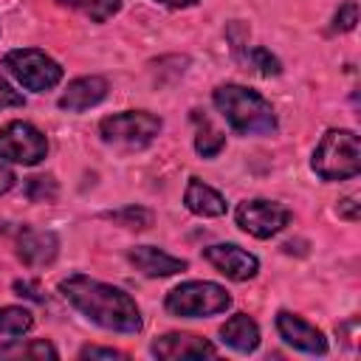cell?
Listing matches in <instances>:
<instances>
[{
	"label": "cell",
	"instance_id": "cell-1",
	"mask_svg": "<svg viewBox=\"0 0 361 361\" xmlns=\"http://www.w3.org/2000/svg\"><path fill=\"white\" fill-rule=\"evenodd\" d=\"M59 293L68 305H73L87 322H93L102 330L135 336L144 327L141 310L127 290L107 285V282H99L87 274L65 276L59 282Z\"/></svg>",
	"mask_w": 361,
	"mask_h": 361
},
{
	"label": "cell",
	"instance_id": "cell-2",
	"mask_svg": "<svg viewBox=\"0 0 361 361\" xmlns=\"http://www.w3.org/2000/svg\"><path fill=\"white\" fill-rule=\"evenodd\" d=\"M212 102L226 118V124L240 135H271L279 127L271 102L245 85L237 82L217 85L212 90Z\"/></svg>",
	"mask_w": 361,
	"mask_h": 361
},
{
	"label": "cell",
	"instance_id": "cell-3",
	"mask_svg": "<svg viewBox=\"0 0 361 361\" xmlns=\"http://www.w3.org/2000/svg\"><path fill=\"white\" fill-rule=\"evenodd\" d=\"M310 169L322 180H350L361 172V144L353 130H327L313 149Z\"/></svg>",
	"mask_w": 361,
	"mask_h": 361
},
{
	"label": "cell",
	"instance_id": "cell-4",
	"mask_svg": "<svg viewBox=\"0 0 361 361\" xmlns=\"http://www.w3.org/2000/svg\"><path fill=\"white\" fill-rule=\"evenodd\" d=\"M161 127H164V121L155 113H147V110H121V113L104 116L99 121V135L113 149L135 152V149L149 147L158 138Z\"/></svg>",
	"mask_w": 361,
	"mask_h": 361
},
{
	"label": "cell",
	"instance_id": "cell-5",
	"mask_svg": "<svg viewBox=\"0 0 361 361\" xmlns=\"http://www.w3.org/2000/svg\"><path fill=\"white\" fill-rule=\"evenodd\" d=\"M164 307H166V313H172L178 319H206V316L226 313L231 307V293L217 282L189 279V282L175 285L166 293Z\"/></svg>",
	"mask_w": 361,
	"mask_h": 361
},
{
	"label": "cell",
	"instance_id": "cell-6",
	"mask_svg": "<svg viewBox=\"0 0 361 361\" xmlns=\"http://www.w3.org/2000/svg\"><path fill=\"white\" fill-rule=\"evenodd\" d=\"M3 68L20 87L34 90V93L54 90L65 76L62 65L39 48H14V51H8L3 56Z\"/></svg>",
	"mask_w": 361,
	"mask_h": 361
},
{
	"label": "cell",
	"instance_id": "cell-7",
	"mask_svg": "<svg viewBox=\"0 0 361 361\" xmlns=\"http://www.w3.org/2000/svg\"><path fill=\"white\" fill-rule=\"evenodd\" d=\"M45 155H48V138L31 121L17 118L0 130V158L3 161L34 166V164L45 161Z\"/></svg>",
	"mask_w": 361,
	"mask_h": 361
},
{
	"label": "cell",
	"instance_id": "cell-8",
	"mask_svg": "<svg viewBox=\"0 0 361 361\" xmlns=\"http://www.w3.org/2000/svg\"><path fill=\"white\" fill-rule=\"evenodd\" d=\"M290 209L282 206L279 200H268V197H251V200H243L234 212V220L237 226L257 237V240H268L274 234H279L288 223H290Z\"/></svg>",
	"mask_w": 361,
	"mask_h": 361
},
{
	"label": "cell",
	"instance_id": "cell-9",
	"mask_svg": "<svg viewBox=\"0 0 361 361\" xmlns=\"http://www.w3.org/2000/svg\"><path fill=\"white\" fill-rule=\"evenodd\" d=\"M203 257L217 274H223L226 279H234V282H248L259 271V259L234 243L209 245V248H203Z\"/></svg>",
	"mask_w": 361,
	"mask_h": 361
},
{
	"label": "cell",
	"instance_id": "cell-10",
	"mask_svg": "<svg viewBox=\"0 0 361 361\" xmlns=\"http://www.w3.org/2000/svg\"><path fill=\"white\" fill-rule=\"evenodd\" d=\"M276 333L288 347H293L299 353H307V355H324L327 353V336L316 324L302 319L299 313L279 310L276 313Z\"/></svg>",
	"mask_w": 361,
	"mask_h": 361
},
{
	"label": "cell",
	"instance_id": "cell-11",
	"mask_svg": "<svg viewBox=\"0 0 361 361\" xmlns=\"http://www.w3.org/2000/svg\"><path fill=\"white\" fill-rule=\"evenodd\" d=\"M149 353L164 361H186V358H214L217 350L209 338L195 333H164L149 344Z\"/></svg>",
	"mask_w": 361,
	"mask_h": 361
},
{
	"label": "cell",
	"instance_id": "cell-12",
	"mask_svg": "<svg viewBox=\"0 0 361 361\" xmlns=\"http://www.w3.org/2000/svg\"><path fill=\"white\" fill-rule=\"evenodd\" d=\"M56 254H59V237L54 231L31 228V226H20L17 228V257L28 268L51 265L56 259Z\"/></svg>",
	"mask_w": 361,
	"mask_h": 361
},
{
	"label": "cell",
	"instance_id": "cell-13",
	"mask_svg": "<svg viewBox=\"0 0 361 361\" xmlns=\"http://www.w3.org/2000/svg\"><path fill=\"white\" fill-rule=\"evenodd\" d=\"M107 90H110L107 79L104 76H96V73L71 79L68 87H65V93L59 96V107L68 110V113H85V110L102 104L107 99Z\"/></svg>",
	"mask_w": 361,
	"mask_h": 361
},
{
	"label": "cell",
	"instance_id": "cell-14",
	"mask_svg": "<svg viewBox=\"0 0 361 361\" xmlns=\"http://www.w3.org/2000/svg\"><path fill=\"white\" fill-rule=\"evenodd\" d=\"M127 259L144 276H175V274H180V271L189 268L186 259L172 257V254H166V251H161L155 245H135V248L127 251Z\"/></svg>",
	"mask_w": 361,
	"mask_h": 361
},
{
	"label": "cell",
	"instance_id": "cell-15",
	"mask_svg": "<svg viewBox=\"0 0 361 361\" xmlns=\"http://www.w3.org/2000/svg\"><path fill=\"white\" fill-rule=\"evenodd\" d=\"M183 206L197 217H223L228 209L226 197L214 186L203 183L200 178H189V183L183 189Z\"/></svg>",
	"mask_w": 361,
	"mask_h": 361
},
{
	"label": "cell",
	"instance_id": "cell-16",
	"mask_svg": "<svg viewBox=\"0 0 361 361\" xmlns=\"http://www.w3.org/2000/svg\"><path fill=\"white\" fill-rule=\"evenodd\" d=\"M220 341L226 347H231L234 353L248 355V353H254L259 347V324L248 313H234L220 327Z\"/></svg>",
	"mask_w": 361,
	"mask_h": 361
},
{
	"label": "cell",
	"instance_id": "cell-17",
	"mask_svg": "<svg viewBox=\"0 0 361 361\" xmlns=\"http://www.w3.org/2000/svg\"><path fill=\"white\" fill-rule=\"evenodd\" d=\"M195 124H197V135H195V149H197V155H203V158H217L220 152H223V147H226V133L223 130H217L206 116H200L197 110H195Z\"/></svg>",
	"mask_w": 361,
	"mask_h": 361
},
{
	"label": "cell",
	"instance_id": "cell-18",
	"mask_svg": "<svg viewBox=\"0 0 361 361\" xmlns=\"http://www.w3.org/2000/svg\"><path fill=\"white\" fill-rule=\"evenodd\" d=\"M34 327V313L20 305L0 307V338H20Z\"/></svg>",
	"mask_w": 361,
	"mask_h": 361
},
{
	"label": "cell",
	"instance_id": "cell-19",
	"mask_svg": "<svg viewBox=\"0 0 361 361\" xmlns=\"http://www.w3.org/2000/svg\"><path fill=\"white\" fill-rule=\"evenodd\" d=\"M8 355H14V358H51V361L59 358L56 347L45 338H31L25 344L20 338H8V344L0 347V358H8Z\"/></svg>",
	"mask_w": 361,
	"mask_h": 361
},
{
	"label": "cell",
	"instance_id": "cell-20",
	"mask_svg": "<svg viewBox=\"0 0 361 361\" xmlns=\"http://www.w3.org/2000/svg\"><path fill=\"white\" fill-rule=\"evenodd\" d=\"M56 3L85 14L90 23H107L121 11V0H56Z\"/></svg>",
	"mask_w": 361,
	"mask_h": 361
},
{
	"label": "cell",
	"instance_id": "cell-21",
	"mask_svg": "<svg viewBox=\"0 0 361 361\" xmlns=\"http://www.w3.org/2000/svg\"><path fill=\"white\" fill-rule=\"evenodd\" d=\"M240 59L248 62V65H251L257 73H262V76H279V73H282V62H279L268 48H262V45L248 48Z\"/></svg>",
	"mask_w": 361,
	"mask_h": 361
},
{
	"label": "cell",
	"instance_id": "cell-22",
	"mask_svg": "<svg viewBox=\"0 0 361 361\" xmlns=\"http://www.w3.org/2000/svg\"><path fill=\"white\" fill-rule=\"evenodd\" d=\"M104 217L118 223V226H124V228H149L152 226V212L144 209V206H124V209L107 212Z\"/></svg>",
	"mask_w": 361,
	"mask_h": 361
},
{
	"label": "cell",
	"instance_id": "cell-23",
	"mask_svg": "<svg viewBox=\"0 0 361 361\" xmlns=\"http://www.w3.org/2000/svg\"><path fill=\"white\" fill-rule=\"evenodd\" d=\"M56 195H59V186L54 175H34L25 180V197L34 203H54Z\"/></svg>",
	"mask_w": 361,
	"mask_h": 361
},
{
	"label": "cell",
	"instance_id": "cell-24",
	"mask_svg": "<svg viewBox=\"0 0 361 361\" xmlns=\"http://www.w3.org/2000/svg\"><path fill=\"white\" fill-rule=\"evenodd\" d=\"M358 23V3L355 0H347L338 6V11L333 14V31H353Z\"/></svg>",
	"mask_w": 361,
	"mask_h": 361
},
{
	"label": "cell",
	"instance_id": "cell-25",
	"mask_svg": "<svg viewBox=\"0 0 361 361\" xmlns=\"http://www.w3.org/2000/svg\"><path fill=\"white\" fill-rule=\"evenodd\" d=\"M23 104H25V96L0 76V110H6V107H23Z\"/></svg>",
	"mask_w": 361,
	"mask_h": 361
},
{
	"label": "cell",
	"instance_id": "cell-26",
	"mask_svg": "<svg viewBox=\"0 0 361 361\" xmlns=\"http://www.w3.org/2000/svg\"><path fill=\"white\" fill-rule=\"evenodd\" d=\"M79 358H130L127 353H121V350H116V347H96V344H87V347H82L79 350Z\"/></svg>",
	"mask_w": 361,
	"mask_h": 361
},
{
	"label": "cell",
	"instance_id": "cell-27",
	"mask_svg": "<svg viewBox=\"0 0 361 361\" xmlns=\"http://www.w3.org/2000/svg\"><path fill=\"white\" fill-rule=\"evenodd\" d=\"M336 212H338V217H344V220L355 223V220H358V195H347L344 200H338Z\"/></svg>",
	"mask_w": 361,
	"mask_h": 361
},
{
	"label": "cell",
	"instance_id": "cell-28",
	"mask_svg": "<svg viewBox=\"0 0 361 361\" xmlns=\"http://www.w3.org/2000/svg\"><path fill=\"white\" fill-rule=\"evenodd\" d=\"M14 290H17L20 296H25V299H34V302H45V296H42L39 285H37V282H31V279H17V282H14Z\"/></svg>",
	"mask_w": 361,
	"mask_h": 361
},
{
	"label": "cell",
	"instance_id": "cell-29",
	"mask_svg": "<svg viewBox=\"0 0 361 361\" xmlns=\"http://www.w3.org/2000/svg\"><path fill=\"white\" fill-rule=\"evenodd\" d=\"M14 186H17V175H14V169H11L8 164H3V161H0V195L11 192Z\"/></svg>",
	"mask_w": 361,
	"mask_h": 361
},
{
	"label": "cell",
	"instance_id": "cell-30",
	"mask_svg": "<svg viewBox=\"0 0 361 361\" xmlns=\"http://www.w3.org/2000/svg\"><path fill=\"white\" fill-rule=\"evenodd\" d=\"M155 3H161V6H166V8H189V6H195V3H200V0H155Z\"/></svg>",
	"mask_w": 361,
	"mask_h": 361
},
{
	"label": "cell",
	"instance_id": "cell-31",
	"mask_svg": "<svg viewBox=\"0 0 361 361\" xmlns=\"http://www.w3.org/2000/svg\"><path fill=\"white\" fill-rule=\"evenodd\" d=\"M0 228H3V220H0Z\"/></svg>",
	"mask_w": 361,
	"mask_h": 361
}]
</instances>
